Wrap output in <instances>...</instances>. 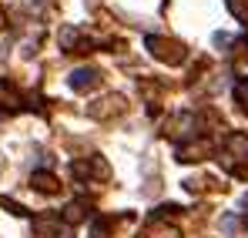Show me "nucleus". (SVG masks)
Returning <instances> with one entry per match:
<instances>
[{
	"instance_id": "1",
	"label": "nucleus",
	"mask_w": 248,
	"mask_h": 238,
	"mask_svg": "<svg viewBox=\"0 0 248 238\" xmlns=\"http://www.w3.org/2000/svg\"><path fill=\"white\" fill-rule=\"evenodd\" d=\"M221 164L235 175V178H248V134L242 131H232L225 138V148H221Z\"/></svg>"
},
{
	"instance_id": "2",
	"label": "nucleus",
	"mask_w": 248,
	"mask_h": 238,
	"mask_svg": "<svg viewBox=\"0 0 248 238\" xmlns=\"http://www.w3.org/2000/svg\"><path fill=\"white\" fill-rule=\"evenodd\" d=\"M144 47L151 50V57H158V61H165V64H181V61H185V54H188L181 40L158 37V34H151V37L144 40Z\"/></svg>"
},
{
	"instance_id": "3",
	"label": "nucleus",
	"mask_w": 248,
	"mask_h": 238,
	"mask_svg": "<svg viewBox=\"0 0 248 238\" xmlns=\"http://www.w3.org/2000/svg\"><path fill=\"white\" fill-rule=\"evenodd\" d=\"M71 171H74L78 178H108V175H111V168H108V164H104V161H101V158H91V161H78V164H74Z\"/></svg>"
},
{
	"instance_id": "4",
	"label": "nucleus",
	"mask_w": 248,
	"mask_h": 238,
	"mask_svg": "<svg viewBox=\"0 0 248 238\" xmlns=\"http://www.w3.org/2000/svg\"><path fill=\"white\" fill-rule=\"evenodd\" d=\"M97 84H101V74H97L94 67H78V71L71 74V87L81 91V94H84V91H94Z\"/></svg>"
},
{
	"instance_id": "5",
	"label": "nucleus",
	"mask_w": 248,
	"mask_h": 238,
	"mask_svg": "<svg viewBox=\"0 0 248 238\" xmlns=\"http://www.w3.org/2000/svg\"><path fill=\"white\" fill-rule=\"evenodd\" d=\"M24 101H20V91L14 87V80H7V78H0V108L3 111H17Z\"/></svg>"
},
{
	"instance_id": "6",
	"label": "nucleus",
	"mask_w": 248,
	"mask_h": 238,
	"mask_svg": "<svg viewBox=\"0 0 248 238\" xmlns=\"http://www.w3.org/2000/svg\"><path fill=\"white\" fill-rule=\"evenodd\" d=\"M31 188L41 191V195H57V191H61V181H57L54 175H47V171H34V175H31Z\"/></svg>"
},
{
	"instance_id": "7",
	"label": "nucleus",
	"mask_w": 248,
	"mask_h": 238,
	"mask_svg": "<svg viewBox=\"0 0 248 238\" xmlns=\"http://www.w3.org/2000/svg\"><path fill=\"white\" fill-rule=\"evenodd\" d=\"M138 238H181V232H178L174 225H165V222H158V218H155V222H151V225H148Z\"/></svg>"
},
{
	"instance_id": "8",
	"label": "nucleus",
	"mask_w": 248,
	"mask_h": 238,
	"mask_svg": "<svg viewBox=\"0 0 248 238\" xmlns=\"http://www.w3.org/2000/svg\"><path fill=\"white\" fill-rule=\"evenodd\" d=\"M84 215H87V205H84V201H71V205L64 208V222H67V225L84 222Z\"/></svg>"
},
{
	"instance_id": "9",
	"label": "nucleus",
	"mask_w": 248,
	"mask_h": 238,
	"mask_svg": "<svg viewBox=\"0 0 248 238\" xmlns=\"http://www.w3.org/2000/svg\"><path fill=\"white\" fill-rule=\"evenodd\" d=\"M228 3V10L242 20V24H248V0H225Z\"/></svg>"
},
{
	"instance_id": "10",
	"label": "nucleus",
	"mask_w": 248,
	"mask_h": 238,
	"mask_svg": "<svg viewBox=\"0 0 248 238\" xmlns=\"http://www.w3.org/2000/svg\"><path fill=\"white\" fill-rule=\"evenodd\" d=\"M221 228H225V235L232 238L238 232V218H235V215H225V218H221Z\"/></svg>"
},
{
	"instance_id": "11",
	"label": "nucleus",
	"mask_w": 248,
	"mask_h": 238,
	"mask_svg": "<svg viewBox=\"0 0 248 238\" xmlns=\"http://www.w3.org/2000/svg\"><path fill=\"white\" fill-rule=\"evenodd\" d=\"M235 97H238V104L248 111V84H238V87H235Z\"/></svg>"
},
{
	"instance_id": "12",
	"label": "nucleus",
	"mask_w": 248,
	"mask_h": 238,
	"mask_svg": "<svg viewBox=\"0 0 248 238\" xmlns=\"http://www.w3.org/2000/svg\"><path fill=\"white\" fill-rule=\"evenodd\" d=\"M242 208H245V211H248V195H245V198H242Z\"/></svg>"
},
{
	"instance_id": "13",
	"label": "nucleus",
	"mask_w": 248,
	"mask_h": 238,
	"mask_svg": "<svg viewBox=\"0 0 248 238\" xmlns=\"http://www.w3.org/2000/svg\"><path fill=\"white\" fill-rule=\"evenodd\" d=\"M3 24H7V20H3V10H0V31H3Z\"/></svg>"
},
{
	"instance_id": "14",
	"label": "nucleus",
	"mask_w": 248,
	"mask_h": 238,
	"mask_svg": "<svg viewBox=\"0 0 248 238\" xmlns=\"http://www.w3.org/2000/svg\"><path fill=\"white\" fill-rule=\"evenodd\" d=\"M34 3H44V0H34Z\"/></svg>"
}]
</instances>
